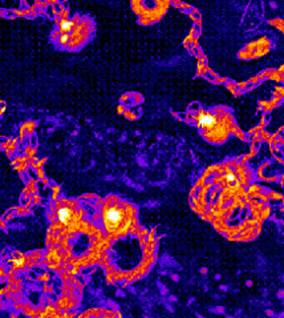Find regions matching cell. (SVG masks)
<instances>
[{"label":"cell","instance_id":"3957f363","mask_svg":"<svg viewBox=\"0 0 284 318\" xmlns=\"http://www.w3.org/2000/svg\"><path fill=\"white\" fill-rule=\"evenodd\" d=\"M93 34V23L85 17L63 19L60 21V40L64 47L79 48Z\"/></svg>","mask_w":284,"mask_h":318},{"label":"cell","instance_id":"5b68a950","mask_svg":"<svg viewBox=\"0 0 284 318\" xmlns=\"http://www.w3.org/2000/svg\"><path fill=\"white\" fill-rule=\"evenodd\" d=\"M26 263V259L24 257H15V259L11 260V264H12L15 267H21Z\"/></svg>","mask_w":284,"mask_h":318},{"label":"cell","instance_id":"6da1fadb","mask_svg":"<svg viewBox=\"0 0 284 318\" xmlns=\"http://www.w3.org/2000/svg\"><path fill=\"white\" fill-rule=\"evenodd\" d=\"M190 116L202 137L212 144H223L237 129L233 113L226 106H198Z\"/></svg>","mask_w":284,"mask_h":318},{"label":"cell","instance_id":"277c9868","mask_svg":"<svg viewBox=\"0 0 284 318\" xmlns=\"http://www.w3.org/2000/svg\"><path fill=\"white\" fill-rule=\"evenodd\" d=\"M79 217L80 214L76 212V209L71 207V205H61L57 209V220L65 228H73L75 225L79 222Z\"/></svg>","mask_w":284,"mask_h":318},{"label":"cell","instance_id":"7a4b0ae2","mask_svg":"<svg viewBox=\"0 0 284 318\" xmlns=\"http://www.w3.org/2000/svg\"><path fill=\"white\" fill-rule=\"evenodd\" d=\"M136 221V211L125 201L111 197L102 205V229L111 237H121L127 234L134 228Z\"/></svg>","mask_w":284,"mask_h":318}]
</instances>
